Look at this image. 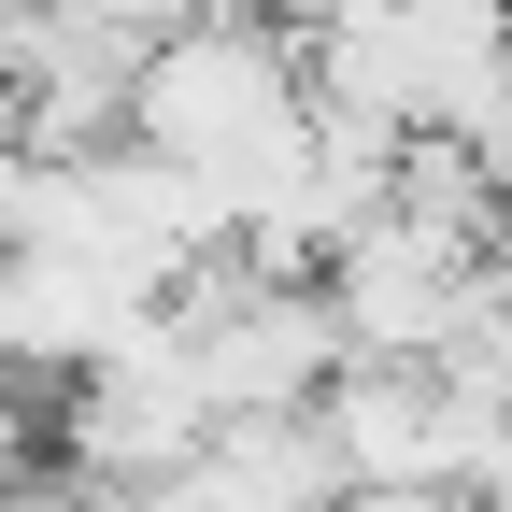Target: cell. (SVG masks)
Returning a JSON list of instances; mask_svg holds the SVG:
<instances>
[{
  "mask_svg": "<svg viewBox=\"0 0 512 512\" xmlns=\"http://www.w3.org/2000/svg\"><path fill=\"white\" fill-rule=\"evenodd\" d=\"M128 143L171 157V171H200L228 200V228H242L313 157V57H299V29H242V15L171 29L143 57V86H128Z\"/></svg>",
  "mask_w": 512,
  "mask_h": 512,
  "instance_id": "obj_1",
  "label": "cell"
},
{
  "mask_svg": "<svg viewBox=\"0 0 512 512\" xmlns=\"http://www.w3.org/2000/svg\"><path fill=\"white\" fill-rule=\"evenodd\" d=\"M171 328H185V356H200L214 427L328 413V399H342V370H356V342H342L328 285H271V271H242V256H214V271L171 299Z\"/></svg>",
  "mask_w": 512,
  "mask_h": 512,
  "instance_id": "obj_2",
  "label": "cell"
},
{
  "mask_svg": "<svg viewBox=\"0 0 512 512\" xmlns=\"http://www.w3.org/2000/svg\"><path fill=\"white\" fill-rule=\"evenodd\" d=\"M328 441L356 498H498L512 484V413L470 399L456 370H342Z\"/></svg>",
  "mask_w": 512,
  "mask_h": 512,
  "instance_id": "obj_3",
  "label": "cell"
},
{
  "mask_svg": "<svg viewBox=\"0 0 512 512\" xmlns=\"http://www.w3.org/2000/svg\"><path fill=\"white\" fill-rule=\"evenodd\" d=\"M214 399H200V356H185V328H143L114 370L86 384H57V484H86V498H157L214 456Z\"/></svg>",
  "mask_w": 512,
  "mask_h": 512,
  "instance_id": "obj_4",
  "label": "cell"
},
{
  "mask_svg": "<svg viewBox=\"0 0 512 512\" xmlns=\"http://www.w3.org/2000/svg\"><path fill=\"white\" fill-rule=\"evenodd\" d=\"M328 313H342L356 370H456V356L498 328V313H484V256L427 242V228H399V214L328 271Z\"/></svg>",
  "mask_w": 512,
  "mask_h": 512,
  "instance_id": "obj_5",
  "label": "cell"
},
{
  "mask_svg": "<svg viewBox=\"0 0 512 512\" xmlns=\"http://www.w3.org/2000/svg\"><path fill=\"white\" fill-rule=\"evenodd\" d=\"M484 512H512V484H498V498H484Z\"/></svg>",
  "mask_w": 512,
  "mask_h": 512,
  "instance_id": "obj_6",
  "label": "cell"
}]
</instances>
